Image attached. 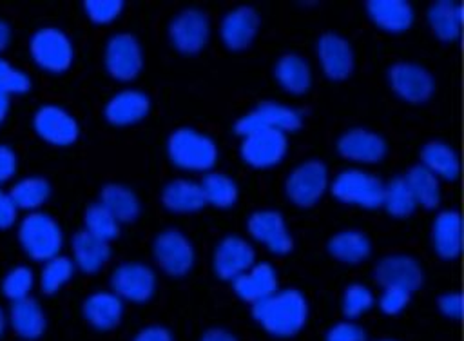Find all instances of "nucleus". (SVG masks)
Here are the masks:
<instances>
[{"label": "nucleus", "instance_id": "38", "mask_svg": "<svg viewBox=\"0 0 464 341\" xmlns=\"http://www.w3.org/2000/svg\"><path fill=\"white\" fill-rule=\"evenodd\" d=\"M85 230L100 239H112L118 234V221L116 218L102 205H91L85 212Z\"/></svg>", "mask_w": 464, "mask_h": 341}, {"label": "nucleus", "instance_id": "25", "mask_svg": "<svg viewBox=\"0 0 464 341\" xmlns=\"http://www.w3.org/2000/svg\"><path fill=\"white\" fill-rule=\"evenodd\" d=\"M72 250L76 263L83 272H96L111 254L107 241L92 236L87 230H82L72 238Z\"/></svg>", "mask_w": 464, "mask_h": 341}, {"label": "nucleus", "instance_id": "46", "mask_svg": "<svg viewBox=\"0 0 464 341\" xmlns=\"http://www.w3.org/2000/svg\"><path fill=\"white\" fill-rule=\"evenodd\" d=\"M439 307L444 316L450 317H460L462 316V296L459 292L453 294H444L439 299Z\"/></svg>", "mask_w": 464, "mask_h": 341}, {"label": "nucleus", "instance_id": "45", "mask_svg": "<svg viewBox=\"0 0 464 341\" xmlns=\"http://www.w3.org/2000/svg\"><path fill=\"white\" fill-rule=\"evenodd\" d=\"M328 341H364V332L352 323H337L328 332Z\"/></svg>", "mask_w": 464, "mask_h": 341}, {"label": "nucleus", "instance_id": "2", "mask_svg": "<svg viewBox=\"0 0 464 341\" xmlns=\"http://www.w3.org/2000/svg\"><path fill=\"white\" fill-rule=\"evenodd\" d=\"M169 154L176 165L199 170L214 165L218 151L207 136L190 129H179L169 140Z\"/></svg>", "mask_w": 464, "mask_h": 341}, {"label": "nucleus", "instance_id": "7", "mask_svg": "<svg viewBox=\"0 0 464 341\" xmlns=\"http://www.w3.org/2000/svg\"><path fill=\"white\" fill-rule=\"evenodd\" d=\"M286 151V138L281 131H256L245 136L241 156L254 167H270L277 163Z\"/></svg>", "mask_w": 464, "mask_h": 341}, {"label": "nucleus", "instance_id": "31", "mask_svg": "<svg viewBox=\"0 0 464 341\" xmlns=\"http://www.w3.org/2000/svg\"><path fill=\"white\" fill-rule=\"evenodd\" d=\"M404 180L417 203H422L426 209H433L439 203V181L428 167L415 165Z\"/></svg>", "mask_w": 464, "mask_h": 341}, {"label": "nucleus", "instance_id": "22", "mask_svg": "<svg viewBox=\"0 0 464 341\" xmlns=\"http://www.w3.org/2000/svg\"><path fill=\"white\" fill-rule=\"evenodd\" d=\"M433 241L437 252L446 258H457L462 247V219L455 210H448L437 216L433 225Z\"/></svg>", "mask_w": 464, "mask_h": 341}, {"label": "nucleus", "instance_id": "10", "mask_svg": "<svg viewBox=\"0 0 464 341\" xmlns=\"http://www.w3.org/2000/svg\"><path fill=\"white\" fill-rule=\"evenodd\" d=\"M375 279L384 288H402L411 292L422 285V272L411 258L392 256L377 265Z\"/></svg>", "mask_w": 464, "mask_h": 341}, {"label": "nucleus", "instance_id": "24", "mask_svg": "<svg viewBox=\"0 0 464 341\" xmlns=\"http://www.w3.org/2000/svg\"><path fill=\"white\" fill-rule=\"evenodd\" d=\"M366 5L373 22L388 31H402L413 20L410 4L402 0H370Z\"/></svg>", "mask_w": 464, "mask_h": 341}, {"label": "nucleus", "instance_id": "52", "mask_svg": "<svg viewBox=\"0 0 464 341\" xmlns=\"http://www.w3.org/2000/svg\"><path fill=\"white\" fill-rule=\"evenodd\" d=\"M7 107H9V100H7V94L0 93V122L5 118V114H7Z\"/></svg>", "mask_w": 464, "mask_h": 341}, {"label": "nucleus", "instance_id": "20", "mask_svg": "<svg viewBox=\"0 0 464 341\" xmlns=\"http://www.w3.org/2000/svg\"><path fill=\"white\" fill-rule=\"evenodd\" d=\"M276 274L268 263L256 265L250 272L234 278V290L250 303H256L276 292Z\"/></svg>", "mask_w": 464, "mask_h": 341}, {"label": "nucleus", "instance_id": "4", "mask_svg": "<svg viewBox=\"0 0 464 341\" xmlns=\"http://www.w3.org/2000/svg\"><path fill=\"white\" fill-rule=\"evenodd\" d=\"M334 196L346 203L375 209L382 205L384 187L375 176L361 170H346L334 181Z\"/></svg>", "mask_w": 464, "mask_h": 341}, {"label": "nucleus", "instance_id": "3", "mask_svg": "<svg viewBox=\"0 0 464 341\" xmlns=\"http://www.w3.org/2000/svg\"><path fill=\"white\" fill-rule=\"evenodd\" d=\"M20 241L31 258L51 259L62 247V232L54 219L34 212L22 221Z\"/></svg>", "mask_w": 464, "mask_h": 341}, {"label": "nucleus", "instance_id": "54", "mask_svg": "<svg viewBox=\"0 0 464 341\" xmlns=\"http://www.w3.org/2000/svg\"><path fill=\"white\" fill-rule=\"evenodd\" d=\"M382 341H392V339H382Z\"/></svg>", "mask_w": 464, "mask_h": 341}, {"label": "nucleus", "instance_id": "30", "mask_svg": "<svg viewBox=\"0 0 464 341\" xmlns=\"http://www.w3.org/2000/svg\"><path fill=\"white\" fill-rule=\"evenodd\" d=\"M100 203L116 218V221H132L140 212L136 196L120 185H107L102 190Z\"/></svg>", "mask_w": 464, "mask_h": 341}, {"label": "nucleus", "instance_id": "40", "mask_svg": "<svg viewBox=\"0 0 464 341\" xmlns=\"http://www.w3.org/2000/svg\"><path fill=\"white\" fill-rule=\"evenodd\" d=\"M31 287H33V274H31V270L25 268V267H16V268H13V270L5 276L4 283H2L4 294H5L9 299H13V301H18V299L27 297Z\"/></svg>", "mask_w": 464, "mask_h": 341}, {"label": "nucleus", "instance_id": "43", "mask_svg": "<svg viewBox=\"0 0 464 341\" xmlns=\"http://www.w3.org/2000/svg\"><path fill=\"white\" fill-rule=\"evenodd\" d=\"M123 7V2L120 0H87L85 11L96 24H107L111 22Z\"/></svg>", "mask_w": 464, "mask_h": 341}, {"label": "nucleus", "instance_id": "34", "mask_svg": "<svg viewBox=\"0 0 464 341\" xmlns=\"http://www.w3.org/2000/svg\"><path fill=\"white\" fill-rule=\"evenodd\" d=\"M330 252L343 261L357 263L368 256L370 243L361 232H341L330 239Z\"/></svg>", "mask_w": 464, "mask_h": 341}, {"label": "nucleus", "instance_id": "35", "mask_svg": "<svg viewBox=\"0 0 464 341\" xmlns=\"http://www.w3.org/2000/svg\"><path fill=\"white\" fill-rule=\"evenodd\" d=\"M9 196L16 209H34L47 200L49 183L42 178H25L13 187Z\"/></svg>", "mask_w": 464, "mask_h": 341}, {"label": "nucleus", "instance_id": "47", "mask_svg": "<svg viewBox=\"0 0 464 341\" xmlns=\"http://www.w3.org/2000/svg\"><path fill=\"white\" fill-rule=\"evenodd\" d=\"M16 218V205L13 203L9 194L0 190V229H7L14 223Z\"/></svg>", "mask_w": 464, "mask_h": 341}, {"label": "nucleus", "instance_id": "9", "mask_svg": "<svg viewBox=\"0 0 464 341\" xmlns=\"http://www.w3.org/2000/svg\"><path fill=\"white\" fill-rule=\"evenodd\" d=\"M107 69L118 80H130L141 69V51L134 36L116 34L107 45Z\"/></svg>", "mask_w": 464, "mask_h": 341}, {"label": "nucleus", "instance_id": "23", "mask_svg": "<svg viewBox=\"0 0 464 341\" xmlns=\"http://www.w3.org/2000/svg\"><path fill=\"white\" fill-rule=\"evenodd\" d=\"M149 111V100L145 94L138 93V91H125L116 94L107 109H105V116L111 123L116 125H127V123H134L140 118H143Z\"/></svg>", "mask_w": 464, "mask_h": 341}, {"label": "nucleus", "instance_id": "5", "mask_svg": "<svg viewBox=\"0 0 464 341\" xmlns=\"http://www.w3.org/2000/svg\"><path fill=\"white\" fill-rule=\"evenodd\" d=\"M31 54L40 67L60 73L71 65L72 47L62 31L42 29L31 40Z\"/></svg>", "mask_w": 464, "mask_h": 341}, {"label": "nucleus", "instance_id": "44", "mask_svg": "<svg viewBox=\"0 0 464 341\" xmlns=\"http://www.w3.org/2000/svg\"><path fill=\"white\" fill-rule=\"evenodd\" d=\"M410 299V292L402 288H386V292L381 297V308L386 314H397Z\"/></svg>", "mask_w": 464, "mask_h": 341}, {"label": "nucleus", "instance_id": "15", "mask_svg": "<svg viewBox=\"0 0 464 341\" xmlns=\"http://www.w3.org/2000/svg\"><path fill=\"white\" fill-rule=\"evenodd\" d=\"M254 261V250L237 236H228L216 250L214 268L223 279H234L243 274Z\"/></svg>", "mask_w": 464, "mask_h": 341}, {"label": "nucleus", "instance_id": "41", "mask_svg": "<svg viewBox=\"0 0 464 341\" xmlns=\"http://www.w3.org/2000/svg\"><path fill=\"white\" fill-rule=\"evenodd\" d=\"M372 294L368 288L361 287V285H352L346 292H344V314L348 317H357L361 312H364L366 308L372 307Z\"/></svg>", "mask_w": 464, "mask_h": 341}, {"label": "nucleus", "instance_id": "50", "mask_svg": "<svg viewBox=\"0 0 464 341\" xmlns=\"http://www.w3.org/2000/svg\"><path fill=\"white\" fill-rule=\"evenodd\" d=\"M201 341H236V339H234V336H230L225 330H210L203 336Z\"/></svg>", "mask_w": 464, "mask_h": 341}, {"label": "nucleus", "instance_id": "26", "mask_svg": "<svg viewBox=\"0 0 464 341\" xmlns=\"http://www.w3.org/2000/svg\"><path fill=\"white\" fill-rule=\"evenodd\" d=\"M163 203L176 212H192L201 209L207 203V200L201 185L187 180H178L165 187Z\"/></svg>", "mask_w": 464, "mask_h": 341}, {"label": "nucleus", "instance_id": "8", "mask_svg": "<svg viewBox=\"0 0 464 341\" xmlns=\"http://www.w3.org/2000/svg\"><path fill=\"white\" fill-rule=\"evenodd\" d=\"M326 187V169L321 161H308L297 167L288 181H286V190L288 196L303 207H308L315 203L323 190Z\"/></svg>", "mask_w": 464, "mask_h": 341}, {"label": "nucleus", "instance_id": "51", "mask_svg": "<svg viewBox=\"0 0 464 341\" xmlns=\"http://www.w3.org/2000/svg\"><path fill=\"white\" fill-rule=\"evenodd\" d=\"M7 42H9V27L7 24L0 22V51L7 45Z\"/></svg>", "mask_w": 464, "mask_h": 341}, {"label": "nucleus", "instance_id": "33", "mask_svg": "<svg viewBox=\"0 0 464 341\" xmlns=\"http://www.w3.org/2000/svg\"><path fill=\"white\" fill-rule=\"evenodd\" d=\"M422 161L433 174H440L448 180L457 178L459 174V160L457 154L444 143L433 141L422 149Z\"/></svg>", "mask_w": 464, "mask_h": 341}, {"label": "nucleus", "instance_id": "39", "mask_svg": "<svg viewBox=\"0 0 464 341\" xmlns=\"http://www.w3.org/2000/svg\"><path fill=\"white\" fill-rule=\"evenodd\" d=\"M72 276V261L69 258L54 256L49 259L42 272V290L47 294L56 292Z\"/></svg>", "mask_w": 464, "mask_h": 341}, {"label": "nucleus", "instance_id": "18", "mask_svg": "<svg viewBox=\"0 0 464 341\" xmlns=\"http://www.w3.org/2000/svg\"><path fill=\"white\" fill-rule=\"evenodd\" d=\"M319 58L324 73L332 80L346 78L353 67L352 49L348 42L337 34H324L319 40Z\"/></svg>", "mask_w": 464, "mask_h": 341}, {"label": "nucleus", "instance_id": "17", "mask_svg": "<svg viewBox=\"0 0 464 341\" xmlns=\"http://www.w3.org/2000/svg\"><path fill=\"white\" fill-rule=\"evenodd\" d=\"M248 229L256 239L266 243L277 254H285L292 248V239L285 229V221L281 214L274 210L252 214L248 219Z\"/></svg>", "mask_w": 464, "mask_h": 341}, {"label": "nucleus", "instance_id": "48", "mask_svg": "<svg viewBox=\"0 0 464 341\" xmlns=\"http://www.w3.org/2000/svg\"><path fill=\"white\" fill-rule=\"evenodd\" d=\"M14 169H16L14 152L9 147L0 145V183L9 180L14 174Z\"/></svg>", "mask_w": 464, "mask_h": 341}, {"label": "nucleus", "instance_id": "6", "mask_svg": "<svg viewBox=\"0 0 464 341\" xmlns=\"http://www.w3.org/2000/svg\"><path fill=\"white\" fill-rule=\"evenodd\" d=\"M301 127V116L285 105L261 103L256 111L236 123V132L246 136L256 131H295Z\"/></svg>", "mask_w": 464, "mask_h": 341}, {"label": "nucleus", "instance_id": "13", "mask_svg": "<svg viewBox=\"0 0 464 341\" xmlns=\"http://www.w3.org/2000/svg\"><path fill=\"white\" fill-rule=\"evenodd\" d=\"M34 127L44 140L54 145H69L78 136V127L72 116L54 105H45L36 112Z\"/></svg>", "mask_w": 464, "mask_h": 341}, {"label": "nucleus", "instance_id": "1", "mask_svg": "<svg viewBox=\"0 0 464 341\" xmlns=\"http://www.w3.org/2000/svg\"><path fill=\"white\" fill-rule=\"evenodd\" d=\"M254 317L276 336H292L304 325L306 301L297 290L274 292L254 303Z\"/></svg>", "mask_w": 464, "mask_h": 341}, {"label": "nucleus", "instance_id": "21", "mask_svg": "<svg viewBox=\"0 0 464 341\" xmlns=\"http://www.w3.org/2000/svg\"><path fill=\"white\" fill-rule=\"evenodd\" d=\"M257 25L259 18L256 11L250 7H239L223 20L221 34L230 49H243L252 42Z\"/></svg>", "mask_w": 464, "mask_h": 341}, {"label": "nucleus", "instance_id": "42", "mask_svg": "<svg viewBox=\"0 0 464 341\" xmlns=\"http://www.w3.org/2000/svg\"><path fill=\"white\" fill-rule=\"evenodd\" d=\"M29 87V78L24 73L13 69L7 62L0 60V93H25Z\"/></svg>", "mask_w": 464, "mask_h": 341}, {"label": "nucleus", "instance_id": "11", "mask_svg": "<svg viewBox=\"0 0 464 341\" xmlns=\"http://www.w3.org/2000/svg\"><path fill=\"white\" fill-rule=\"evenodd\" d=\"M154 250H156V259L169 274L181 276L192 267V259H194L192 247L187 241V238L176 230L160 234L156 239Z\"/></svg>", "mask_w": 464, "mask_h": 341}, {"label": "nucleus", "instance_id": "14", "mask_svg": "<svg viewBox=\"0 0 464 341\" xmlns=\"http://www.w3.org/2000/svg\"><path fill=\"white\" fill-rule=\"evenodd\" d=\"M170 36L181 53L199 51L208 36L207 16L194 9L181 13L170 25Z\"/></svg>", "mask_w": 464, "mask_h": 341}, {"label": "nucleus", "instance_id": "19", "mask_svg": "<svg viewBox=\"0 0 464 341\" xmlns=\"http://www.w3.org/2000/svg\"><path fill=\"white\" fill-rule=\"evenodd\" d=\"M339 151L343 156H346L350 160L377 161L384 156L386 145L381 136L362 131V129H355V131L346 132L339 140Z\"/></svg>", "mask_w": 464, "mask_h": 341}, {"label": "nucleus", "instance_id": "28", "mask_svg": "<svg viewBox=\"0 0 464 341\" xmlns=\"http://www.w3.org/2000/svg\"><path fill=\"white\" fill-rule=\"evenodd\" d=\"M83 314L96 328H111L121 317V301L114 294L98 292L85 301Z\"/></svg>", "mask_w": 464, "mask_h": 341}, {"label": "nucleus", "instance_id": "32", "mask_svg": "<svg viewBox=\"0 0 464 341\" xmlns=\"http://www.w3.org/2000/svg\"><path fill=\"white\" fill-rule=\"evenodd\" d=\"M276 76L281 82V85L292 93H303L310 85V71L306 62L294 54L283 56L277 62Z\"/></svg>", "mask_w": 464, "mask_h": 341}, {"label": "nucleus", "instance_id": "37", "mask_svg": "<svg viewBox=\"0 0 464 341\" xmlns=\"http://www.w3.org/2000/svg\"><path fill=\"white\" fill-rule=\"evenodd\" d=\"M205 200L218 207H230L236 201L237 189L234 181L223 174H208L201 183Z\"/></svg>", "mask_w": 464, "mask_h": 341}, {"label": "nucleus", "instance_id": "29", "mask_svg": "<svg viewBox=\"0 0 464 341\" xmlns=\"http://www.w3.org/2000/svg\"><path fill=\"white\" fill-rule=\"evenodd\" d=\"M464 20L462 4H453L448 0L435 2L430 9V22L433 31L442 40H453L460 33V25Z\"/></svg>", "mask_w": 464, "mask_h": 341}, {"label": "nucleus", "instance_id": "49", "mask_svg": "<svg viewBox=\"0 0 464 341\" xmlns=\"http://www.w3.org/2000/svg\"><path fill=\"white\" fill-rule=\"evenodd\" d=\"M134 341H172V337L165 328L150 326V328H145L143 332H140Z\"/></svg>", "mask_w": 464, "mask_h": 341}, {"label": "nucleus", "instance_id": "16", "mask_svg": "<svg viewBox=\"0 0 464 341\" xmlns=\"http://www.w3.org/2000/svg\"><path fill=\"white\" fill-rule=\"evenodd\" d=\"M112 287L130 301H147L154 292V274L143 265L127 263L114 272Z\"/></svg>", "mask_w": 464, "mask_h": 341}, {"label": "nucleus", "instance_id": "27", "mask_svg": "<svg viewBox=\"0 0 464 341\" xmlns=\"http://www.w3.org/2000/svg\"><path fill=\"white\" fill-rule=\"evenodd\" d=\"M11 321L14 330L25 337V339H34L42 336L45 328V317L38 303L31 297H24L14 301L11 308Z\"/></svg>", "mask_w": 464, "mask_h": 341}, {"label": "nucleus", "instance_id": "53", "mask_svg": "<svg viewBox=\"0 0 464 341\" xmlns=\"http://www.w3.org/2000/svg\"><path fill=\"white\" fill-rule=\"evenodd\" d=\"M4 332V314H2V310H0V334Z\"/></svg>", "mask_w": 464, "mask_h": 341}, {"label": "nucleus", "instance_id": "36", "mask_svg": "<svg viewBox=\"0 0 464 341\" xmlns=\"http://www.w3.org/2000/svg\"><path fill=\"white\" fill-rule=\"evenodd\" d=\"M388 212L393 216H408L413 212L417 201L404 178H393L388 187H384V200Z\"/></svg>", "mask_w": 464, "mask_h": 341}, {"label": "nucleus", "instance_id": "12", "mask_svg": "<svg viewBox=\"0 0 464 341\" xmlns=\"http://www.w3.org/2000/svg\"><path fill=\"white\" fill-rule=\"evenodd\" d=\"M392 87L408 102H424L433 91L431 76L419 65L397 63L390 69Z\"/></svg>", "mask_w": 464, "mask_h": 341}]
</instances>
